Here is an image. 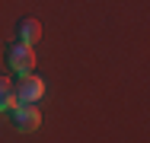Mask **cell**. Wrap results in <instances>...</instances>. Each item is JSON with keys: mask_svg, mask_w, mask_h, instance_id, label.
<instances>
[{"mask_svg": "<svg viewBox=\"0 0 150 143\" xmlns=\"http://www.w3.org/2000/svg\"><path fill=\"white\" fill-rule=\"evenodd\" d=\"M6 64H10L13 73L29 76L32 70H35V51H32L29 45H23V41H13V45L6 48Z\"/></svg>", "mask_w": 150, "mask_h": 143, "instance_id": "1", "label": "cell"}, {"mask_svg": "<svg viewBox=\"0 0 150 143\" xmlns=\"http://www.w3.org/2000/svg\"><path fill=\"white\" fill-rule=\"evenodd\" d=\"M13 95H16V105H35L42 95H45V83L42 76H23L19 86H13Z\"/></svg>", "mask_w": 150, "mask_h": 143, "instance_id": "2", "label": "cell"}, {"mask_svg": "<svg viewBox=\"0 0 150 143\" xmlns=\"http://www.w3.org/2000/svg\"><path fill=\"white\" fill-rule=\"evenodd\" d=\"M10 111H13V127L19 134H32L42 127V111L35 105H13Z\"/></svg>", "mask_w": 150, "mask_h": 143, "instance_id": "3", "label": "cell"}, {"mask_svg": "<svg viewBox=\"0 0 150 143\" xmlns=\"http://www.w3.org/2000/svg\"><path fill=\"white\" fill-rule=\"evenodd\" d=\"M38 38H42V22H38V19H19V41H23V45H35V41H38Z\"/></svg>", "mask_w": 150, "mask_h": 143, "instance_id": "4", "label": "cell"}, {"mask_svg": "<svg viewBox=\"0 0 150 143\" xmlns=\"http://www.w3.org/2000/svg\"><path fill=\"white\" fill-rule=\"evenodd\" d=\"M13 105H16L13 83H10V76H3V73H0V111H6V108H13Z\"/></svg>", "mask_w": 150, "mask_h": 143, "instance_id": "5", "label": "cell"}]
</instances>
